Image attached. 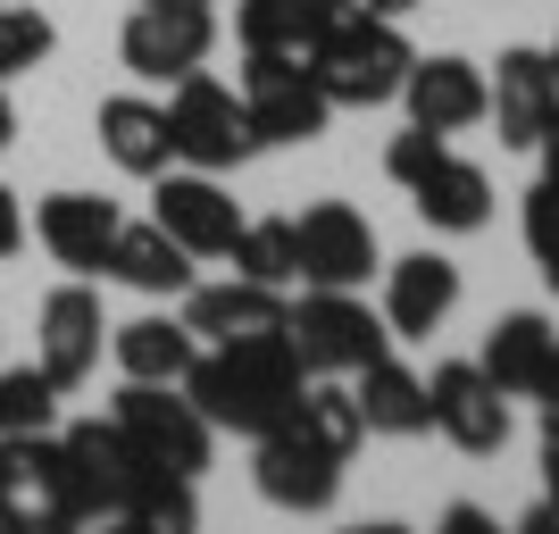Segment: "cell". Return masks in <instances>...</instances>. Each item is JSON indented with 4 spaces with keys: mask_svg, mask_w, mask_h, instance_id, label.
I'll return each mask as SVG.
<instances>
[{
    "mask_svg": "<svg viewBox=\"0 0 559 534\" xmlns=\"http://www.w3.org/2000/svg\"><path fill=\"white\" fill-rule=\"evenodd\" d=\"M50 50H59V25H50L43 9H25V0H0V84L34 75Z\"/></svg>",
    "mask_w": 559,
    "mask_h": 534,
    "instance_id": "29",
    "label": "cell"
},
{
    "mask_svg": "<svg viewBox=\"0 0 559 534\" xmlns=\"http://www.w3.org/2000/svg\"><path fill=\"white\" fill-rule=\"evenodd\" d=\"M284 426H293V435H309L318 451H334V460H350V451H359V435H368V418H359L350 384H334V376H309Z\"/></svg>",
    "mask_w": 559,
    "mask_h": 534,
    "instance_id": "27",
    "label": "cell"
},
{
    "mask_svg": "<svg viewBox=\"0 0 559 534\" xmlns=\"http://www.w3.org/2000/svg\"><path fill=\"white\" fill-rule=\"evenodd\" d=\"M100 343H109L100 293L93 284H59V293L43 301V318H34V368H43L59 393H75V384L100 376Z\"/></svg>",
    "mask_w": 559,
    "mask_h": 534,
    "instance_id": "10",
    "label": "cell"
},
{
    "mask_svg": "<svg viewBox=\"0 0 559 534\" xmlns=\"http://www.w3.org/2000/svg\"><path fill=\"white\" fill-rule=\"evenodd\" d=\"M109 234H117V201H100V192H50L43 210H34V242L59 268H75V276H100Z\"/></svg>",
    "mask_w": 559,
    "mask_h": 534,
    "instance_id": "17",
    "label": "cell"
},
{
    "mask_svg": "<svg viewBox=\"0 0 559 534\" xmlns=\"http://www.w3.org/2000/svg\"><path fill=\"white\" fill-rule=\"evenodd\" d=\"M284 334H293V351H301L309 376H359L368 359L393 351L384 309H368L359 293H334V284H309L301 301L284 309Z\"/></svg>",
    "mask_w": 559,
    "mask_h": 534,
    "instance_id": "4",
    "label": "cell"
},
{
    "mask_svg": "<svg viewBox=\"0 0 559 534\" xmlns=\"http://www.w3.org/2000/svg\"><path fill=\"white\" fill-rule=\"evenodd\" d=\"M551 343H559V325L543 318V309H510V318H492L485 359H476V368H485L510 401H535L543 393V368H551Z\"/></svg>",
    "mask_w": 559,
    "mask_h": 534,
    "instance_id": "19",
    "label": "cell"
},
{
    "mask_svg": "<svg viewBox=\"0 0 559 534\" xmlns=\"http://www.w3.org/2000/svg\"><path fill=\"white\" fill-rule=\"evenodd\" d=\"M518 226H526V251H551V242H559V185H551V176H543V185L526 192Z\"/></svg>",
    "mask_w": 559,
    "mask_h": 534,
    "instance_id": "32",
    "label": "cell"
},
{
    "mask_svg": "<svg viewBox=\"0 0 559 534\" xmlns=\"http://www.w3.org/2000/svg\"><path fill=\"white\" fill-rule=\"evenodd\" d=\"M17 142V100H9V84H0V151Z\"/></svg>",
    "mask_w": 559,
    "mask_h": 534,
    "instance_id": "39",
    "label": "cell"
},
{
    "mask_svg": "<svg viewBox=\"0 0 559 534\" xmlns=\"http://www.w3.org/2000/svg\"><path fill=\"white\" fill-rule=\"evenodd\" d=\"M451 309H460V268L443 251H409L384 268V325H393V343H426Z\"/></svg>",
    "mask_w": 559,
    "mask_h": 534,
    "instance_id": "14",
    "label": "cell"
},
{
    "mask_svg": "<svg viewBox=\"0 0 559 534\" xmlns=\"http://www.w3.org/2000/svg\"><path fill=\"white\" fill-rule=\"evenodd\" d=\"M17 251H25V201L0 185V259H17Z\"/></svg>",
    "mask_w": 559,
    "mask_h": 534,
    "instance_id": "33",
    "label": "cell"
},
{
    "mask_svg": "<svg viewBox=\"0 0 559 534\" xmlns=\"http://www.w3.org/2000/svg\"><path fill=\"white\" fill-rule=\"evenodd\" d=\"M226 259H234V276L276 284V293L301 284V234H293V217H242V234H234Z\"/></svg>",
    "mask_w": 559,
    "mask_h": 534,
    "instance_id": "28",
    "label": "cell"
},
{
    "mask_svg": "<svg viewBox=\"0 0 559 534\" xmlns=\"http://www.w3.org/2000/svg\"><path fill=\"white\" fill-rule=\"evenodd\" d=\"M0 526H9V518H0Z\"/></svg>",
    "mask_w": 559,
    "mask_h": 534,
    "instance_id": "43",
    "label": "cell"
},
{
    "mask_svg": "<svg viewBox=\"0 0 559 534\" xmlns=\"http://www.w3.org/2000/svg\"><path fill=\"white\" fill-rule=\"evenodd\" d=\"M409 210L435 234H485L492 226V176L476 159H460V151H443V159L409 185Z\"/></svg>",
    "mask_w": 559,
    "mask_h": 534,
    "instance_id": "18",
    "label": "cell"
},
{
    "mask_svg": "<svg viewBox=\"0 0 559 534\" xmlns=\"http://www.w3.org/2000/svg\"><path fill=\"white\" fill-rule=\"evenodd\" d=\"M167 134H176V159H185V167H210V176H226V167H242L259 151L242 93L217 84L210 68L176 75V93H167Z\"/></svg>",
    "mask_w": 559,
    "mask_h": 534,
    "instance_id": "6",
    "label": "cell"
},
{
    "mask_svg": "<svg viewBox=\"0 0 559 534\" xmlns=\"http://www.w3.org/2000/svg\"><path fill=\"white\" fill-rule=\"evenodd\" d=\"M543 501L559 510V418H543Z\"/></svg>",
    "mask_w": 559,
    "mask_h": 534,
    "instance_id": "34",
    "label": "cell"
},
{
    "mask_svg": "<svg viewBox=\"0 0 559 534\" xmlns=\"http://www.w3.org/2000/svg\"><path fill=\"white\" fill-rule=\"evenodd\" d=\"M343 9H359V17H409L418 0H343Z\"/></svg>",
    "mask_w": 559,
    "mask_h": 534,
    "instance_id": "35",
    "label": "cell"
},
{
    "mask_svg": "<svg viewBox=\"0 0 559 534\" xmlns=\"http://www.w3.org/2000/svg\"><path fill=\"white\" fill-rule=\"evenodd\" d=\"M109 351H117V376H142V384H185L192 368V325L185 318H134V325H109Z\"/></svg>",
    "mask_w": 559,
    "mask_h": 534,
    "instance_id": "24",
    "label": "cell"
},
{
    "mask_svg": "<svg viewBox=\"0 0 559 534\" xmlns=\"http://www.w3.org/2000/svg\"><path fill=\"white\" fill-rule=\"evenodd\" d=\"M443 526H451V534H492V518H485V510H467V501H460V510H451Z\"/></svg>",
    "mask_w": 559,
    "mask_h": 534,
    "instance_id": "37",
    "label": "cell"
},
{
    "mask_svg": "<svg viewBox=\"0 0 559 534\" xmlns=\"http://www.w3.org/2000/svg\"><path fill=\"white\" fill-rule=\"evenodd\" d=\"M409 34H401V17H359V9H343V17L309 43V75H318V93L334 100V109H384V100H401V75H409Z\"/></svg>",
    "mask_w": 559,
    "mask_h": 534,
    "instance_id": "2",
    "label": "cell"
},
{
    "mask_svg": "<svg viewBox=\"0 0 559 534\" xmlns=\"http://www.w3.org/2000/svg\"><path fill=\"white\" fill-rule=\"evenodd\" d=\"M535 151H543V176H551V185H559V117H551V126H543V142H535Z\"/></svg>",
    "mask_w": 559,
    "mask_h": 534,
    "instance_id": "38",
    "label": "cell"
},
{
    "mask_svg": "<svg viewBox=\"0 0 559 534\" xmlns=\"http://www.w3.org/2000/svg\"><path fill=\"white\" fill-rule=\"evenodd\" d=\"M117 518L142 526V534H192L201 526V493H192V476H176V467H134Z\"/></svg>",
    "mask_w": 559,
    "mask_h": 534,
    "instance_id": "26",
    "label": "cell"
},
{
    "mask_svg": "<svg viewBox=\"0 0 559 534\" xmlns=\"http://www.w3.org/2000/svg\"><path fill=\"white\" fill-rule=\"evenodd\" d=\"M401 100H409V126H435V134H467L485 117V68L443 50V59H409L401 75Z\"/></svg>",
    "mask_w": 559,
    "mask_h": 534,
    "instance_id": "15",
    "label": "cell"
},
{
    "mask_svg": "<svg viewBox=\"0 0 559 534\" xmlns=\"http://www.w3.org/2000/svg\"><path fill=\"white\" fill-rule=\"evenodd\" d=\"M309 368L293 334H242V343H201L185 368V393L192 410L226 435H267V426L293 418V401H301Z\"/></svg>",
    "mask_w": 559,
    "mask_h": 534,
    "instance_id": "1",
    "label": "cell"
},
{
    "mask_svg": "<svg viewBox=\"0 0 559 534\" xmlns=\"http://www.w3.org/2000/svg\"><path fill=\"white\" fill-rule=\"evenodd\" d=\"M485 117L501 126V151H535L559 117V68L551 50H501L485 75Z\"/></svg>",
    "mask_w": 559,
    "mask_h": 534,
    "instance_id": "13",
    "label": "cell"
},
{
    "mask_svg": "<svg viewBox=\"0 0 559 534\" xmlns=\"http://www.w3.org/2000/svg\"><path fill=\"white\" fill-rule=\"evenodd\" d=\"M251 485L259 501H276L293 518H326L334 493H343V460L318 451L309 435H293V426H267V435H251Z\"/></svg>",
    "mask_w": 559,
    "mask_h": 534,
    "instance_id": "8",
    "label": "cell"
},
{
    "mask_svg": "<svg viewBox=\"0 0 559 534\" xmlns=\"http://www.w3.org/2000/svg\"><path fill=\"white\" fill-rule=\"evenodd\" d=\"M100 151H109L126 176H167L176 167V134H167V109L159 100H142V93H117V100H100Z\"/></svg>",
    "mask_w": 559,
    "mask_h": 534,
    "instance_id": "21",
    "label": "cell"
},
{
    "mask_svg": "<svg viewBox=\"0 0 559 534\" xmlns=\"http://www.w3.org/2000/svg\"><path fill=\"white\" fill-rule=\"evenodd\" d=\"M350 401H359L368 435H435V401H426V376H409L393 351H384V359H368V368L350 376Z\"/></svg>",
    "mask_w": 559,
    "mask_h": 534,
    "instance_id": "22",
    "label": "cell"
},
{
    "mask_svg": "<svg viewBox=\"0 0 559 534\" xmlns=\"http://www.w3.org/2000/svg\"><path fill=\"white\" fill-rule=\"evenodd\" d=\"M551 68H559V43H551Z\"/></svg>",
    "mask_w": 559,
    "mask_h": 534,
    "instance_id": "42",
    "label": "cell"
},
{
    "mask_svg": "<svg viewBox=\"0 0 559 534\" xmlns=\"http://www.w3.org/2000/svg\"><path fill=\"white\" fill-rule=\"evenodd\" d=\"M210 50H217V9L210 0H192V9L134 0V17L117 34V59H126V75H142V84H176V75L210 68Z\"/></svg>",
    "mask_w": 559,
    "mask_h": 534,
    "instance_id": "7",
    "label": "cell"
},
{
    "mask_svg": "<svg viewBox=\"0 0 559 534\" xmlns=\"http://www.w3.org/2000/svg\"><path fill=\"white\" fill-rule=\"evenodd\" d=\"M242 109H251V134H259V151L267 142H318L326 134V117H334V100L318 93V75H309V59L301 50H242Z\"/></svg>",
    "mask_w": 559,
    "mask_h": 534,
    "instance_id": "5",
    "label": "cell"
},
{
    "mask_svg": "<svg viewBox=\"0 0 559 534\" xmlns=\"http://www.w3.org/2000/svg\"><path fill=\"white\" fill-rule=\"evenodd\" d=\"M343 17V0H234V43L242 50H301Z\"/></svg>",
    "mask_w": 559,
    "mask_h": 534,
    "instance_id": "23",
    "label": "cell"
},
{
    "mask_svg": "<svg viewBox=\"0 0 559 534\" xmlns=\"http://www.w3.org/2000/svg\"><path fill=\"white\" fill-rule=\"evenodd\" d=\"M443 151H451V134H435V126H409V134H393V151H384V176H393V185L409 192V185L426 176V167L443 159Z\"/></svg>",
    "mask_w": 559,
    "mask_h": 534,
    "instance_id": "31",
    "label": "cell"
},
{
    "mask_svg": "<svg viewBox=\"0 0 559 534\" xmlns=\"http://www.w3.org/2000/svg\"><path fill=\"white\" fill-rule=\"evenodd\" d=\"M159 9H192V0H159Z\"/></svg>",
    "mask_w": 559,
    "mask_h": 534,
    "instance_id": "41",
    "label": "cell"
},
{
    "mask_svg": "<svg viewBox=\"0 0 559 534\" xmlns=\"http://www.w3.org/2000/svg\"><path fill=\"white\" fill-rule=\"evenodd\" d=\"M535 401H543V418H559V343H551V368H543V393Z\"/></svg>",
    "mask_w": 559,
    "mask_h": 534,
    "instance_id": "36",
    "label": "cell"
},
{
    "mask_svg": "<svg viewBox=\"0 0 559 534\" xmlns=\"http://www.w3.org/2000/svg\"><path fill=\"white\" fill-rule=\"evenodd\" d=\"M284 293L276 284H251V276H234V284H185V325H192V343H242V334H284Z\"/></svg>",
    "mask_w": 559,
    "mask_h": 534,
    "instance_id": "16",
    "label": "cell"
},
{
    "mask_svg": "<svg viewBox=\"0 0 559 534\" xmlns=\"http://www.w3.org/2000/svg\"><path fill=\"white\" fill-rule=\"evenodd\" d=\"M426 401H435V435H451L467 460H492L510 442V393L476 359H443V368L426 376Z\"/></svg>",
    "mask_w": 559,
    "mask_h": 534,
    "instance_id": "11",
    "label": "cell"
},
{
    "mask_svg": "<svg viewBox=\"0 0 559 534\" xmlns=\"http://www.w3.org/2000/svg\"><path fill=\"white\" fill-rule=\"evenodd\" d=\"M151 226L167 242H185L192 259H226L234 234H242V210H234V192L210 167H185V176L167 167V176H151Z\"/></svg>",
    "mask_w": 559,
    "mask_h": 534,
    "instance_id": "9",
    "label": "cell"
},
{
    "mask_svg": "<svg viewBox=\"0 0 559 534\" xmlns=\"http://www.w3.org/2000/svg\"><path fill=\"white\" fill-rule=\"evenodd\" d=\"M59 426V384L43 368H0V435H50Z\"/></svg>",
    "mask_w": 559,
    "mask_h": 534,
    "instance_id": "30",
    "label": "cell"
},
{
    "mask_svg": "<svg viewBox=\"0 0 559 534\" xmlns=\"http://www.w3.org/2000/svg\"><path fill=\"white\" fill-rule=\"evenodd\" d=\"M50 460L59 435H0V518L9 526H50Z\"/></svg>",
    "mask_w": 559,
    "mask_h": 534,
    "instance_id": "25",
    "label": "cell"
},
{
    "mask_svg": "<svg viewBox=\"0 0 559 534\" xmlns=\"http://www.w3.org/2000/svg\"><path fill=\"white\" fill-rule=\"evenodd\" d=\"M293 234H301V284L359 293V284L384 268V251H376V226L350 210V201H309V210L293 217Z\"/></svg>",
    "mask_w": 559,
    "mask_h": 534,
    "instance_id": "12",
    "label": "cell"
},
{
    "mask_svg": "<svg viewBox=\"0 0 559 534\" xmlns=\"http://www.w3.org/2000/svg\"><path fill=\"white\" fill-rule=\"evenodd\" d=\"M543 259V284H551V301H559V242H551V251H535Z\"/></svg>",
    "mask_w": 559,
    "mask_h": 534,
    "instance_id": "40",
    "label": "cell"
},
{
    "mask_svg": "<svg viewBox=\"0 0 559 534\" xmlns=\"http://www.w3.org/2000/svg\"><path fill=\"white\" fill-rule=\"evenodd\" d=\"M109 426L126 435V451H134L142 467H176L192 485H201V467H210V451H217V426L192 410L185 384H142V376H126L117 401H109Z\"/></svg>",
    "mask_w": 559,
    "mask_h": 534,
    "instance_id": "3",
    "label": "cell"
},
{
    "mask_svg": "<svg viewBox=\"0 0 559 534\" xmlns=\"http://www.w3.org/2000/svg\"><path fill=\"white\" fill-rule=\"evenodd\" d=\"M100 268H109L126 293H151V301H185V284H192V251L185 242H167L159 226H126V217H117Z\"/></svg>",
    "mask_w": 559,
    "mask_h": 534,
    "instance_id": "20",
    "label": "cell"
}]
</instances>
